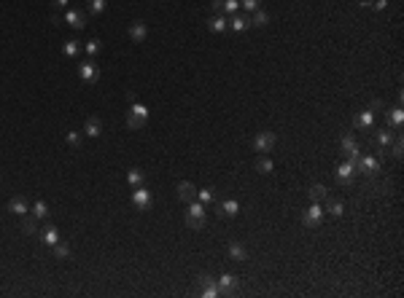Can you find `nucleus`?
<instances>
[{
	"instance_id": "34",
	"label": "nucleus",
	"mask_w": 404,
	"mask_h": 298,
	"mask_svg": "<svg viewBox=\"0 0 404 298\" xmlns=\"http://www.w3.org/2000/svg\"><path fill=\"white\" fill-rule=\"evenodd\" d=\"M340 145H343V153L353 151V148H359V145H356V137H353V135H343V140H340Z\"/></svg>"
},
{
	"instance_id": "27",
	"label": "nucleus",
	"mask_w": 404,
	"mask_h": 298,
	"mask_svg": "<svg viewBox=\"0 0 404 298\" xmlns=\"http://www.w3.org/2000/svg\"><path fill=\"white\" fill-rule=\"evenodd\" d=\"M253 167H256V172H261V175H270V172H273V161H270L267 156H259V159L253 161Z\"/></svg>"
},
{
	"instance_id": "37",
	"label": "nucleus",
	"mask_w": 404,
	"mask_h": 298,
	"mask_svg": "<svg viewBox=\"0 0 404 298\" xmlns=\"http://www.w3.org/2000/svg\"><path fill=\"white\" fill-rule=\"evenodd\" d=\"M68 145H71V148H79V145H81V132H68Z\"/></svg>"
},
{
	"instance_id": "23",
	"label": "nucleus",
	"mask_w": 404,
	"mask_h": 298,
	"mask_svg": "<svg viewBox=\"0 0 404 298\" xmlns=\"http://www.w3.org/2000/svg\"><path fill=\"white\" fill-rule=\"evenodd\" d=\"M229 258H232V261H245L248 250L240 245V242H232V245H229Z\"/></svg>"
},
{
	"instance_id": "4",
	"label": "nucleus",
	"mask_w": 404,
	"mask_h": 298,
	"mask_svg": "<svg viewBox=\"0 0 404 298\" xmlns=\"http://www.w3.org/2000/svg\"><path fill=\"white\" fill-rule=\"evenodd\" d=\"M194 282H197V285L202 287V295H205V298H216V295H221L219 282H216V279L211 277V274H199V277L194 279Z\"/></svg>"
},
{
	"instance_id": "21",
	"label": "nucleus",
	"mask_w": 404,
	"mask_h": 298,
	"mask_svg": "<svg viewBox=\"0 0 404 298\" xmlns=\"http://www.w3.org/2000/svg\"><path fill=\"white\" fill-rule=\"evenodd\" d=\"M326 213L329 215H334V218H340L345 213V205L340 199H329V196H326Z\"/></svg>"
},
{
	"instance_id": "8",
	"label": "nucleus",
	"mask_w": 404,
	"mask_h": 298,
	"mask_svg": "<svg viewBox=\"0 0 404 298\" xmlns=\"http://www.w3.org/2000/svg\"><path fill=\"white\" fill-rule=\"evenodd\" d=\"M151 191L149 188H143V185H138L135 188V193H132V205H135L138 210H149L151 207Z\"/></svg>"
},
{
	"instance_id": "32",
	"label": "nucleus",
	"mask_w": 404,
	"mask_h": 298,
	"mask_svg": "<svg viewBox=\"0 0 404 298\" xmlns=\"http://www.w3.org/2000/svg\"><path fill=\"white\" fill-rule=\"evenodd\" d=\"M33 215L35 218H49V205H46V202H35V205H33Z\"/></svg>"
},
{
	"instance_id": "18",
	"label": "nucleus",
	"mask_w": 404,
	"mask_h": 298,
	"mask_svg": "<svg viewBox=\"0 0 404 298\" xmlns=\"http://www.w3.org/2000/svg\"><path fill=\"white\" fill-rule=\"evenodd\" d=\"M229 27H232V30H237V33H243V30H248V27H251V19H248L245 14H232Z\"/></svg>"
},
{
	"instance_id": "5",
	"label": "nucleus",
	"mask_w": 404,
	"mask_h": 298,
	"mask_svg": "<svg viewBox=\"0 0 404 298\" xmlns=\"http://www.w3.org/2000/svg\"><path fill=\"white\" fill-rule=\"evenodd\" d=\"M79 78H81L84 83H97V81H100L97 62H84V65H79Z\"/></svg>"
},
{
	"instance_id": "39",
	"label": "nucleus",
	"mask_w": 404,
	"mask_h": 298,
	"mask_svg": "<svg viewBox=\"0 0 404 298\" xmlns=\"http://www.w3.org/2000/svg\"><path fill=\"white\" fill-rule=\"evenodd\" d=\"M240 3H243L248 11H256V9H259V3H261V0H240Z\"/></svg>"
},
{
	"instance_id": "24",
	"label": "nucleus",
	"mask_w": 404,
	"mask_h": 298,
	"mask_svg": "<svg viewBox=\"0 0 404 298\" xmlns=\"http://www.w3.org/2000/svg\"><path fill=\"white\" fill-rule=\"evenodd\" d=\"M51 253H54V258L65 261V258H71V245L68 242H57V245H51Z\"/></svg>"
},
{
	"instance_id": "17",
	"label": "nucleus",
	"mask_w": 404,
	"mask_h": 298,
	"mask_svg": "<svg viewBox=\"0 0 404 298\" xmlns=\"http://www.w3.org/2000/svg\"><path fill=\"white\" fill-rule=\"evenodd\" d=\"M41 239H43V245H57V242H59V231H57V226H43V231H41Z\"/></svg>"
},
{
	"instance_id": "2",
	"label": "nucleus",
	"mask_w": 404,
	"mask_h": 298,
	"mask_svg": "<svg viewBox=\"0 0 404 298\" xmlns=\"http://www.w3.org/2000/svg\"><path fill=\"white\" fill-rule=\"evenodd\" d=\"M186 226L189 229H202L205 226V205L202 202H189V213H186Z\"/></svg>"
},
{
	"instance_id": "41",
	"label": "nucleus",
	"mask_w": 404,
	"mask_h": 298,
	"mask_svg": "<svg viewBox=\"0 0 404 298\" xmlns=\"http://www.w3.org/2000/svg\"><path fill=\"white\" fill-rule=\"evenodd\" d=\"M369 111H372V113H380V111H383V103H380V100H372Z\"/></svg>"
},
{
	"instance_id": "12",
	"label": "nucleus",
	"mask_w": 404,
	"mask_h": 298,
	"mask_svg": "<svg viewBox=\"0 0 404 298\" xmlns=\"http://www.w3.org/2000/svg\"><path fill=\"white\" fill-rule=\"evenodd\" d=\"M65 22H68L71 27L81 30L84 25H87V14H84V11H79V9H73V11H68V14H65Z\"/></svg>"
},
{
	"instance_id": "42",
	"label": "nucleus",
	"mask_w": 404,
	"mask_h": 298,
	"mask_svg": "<svg viewBox=\"0 0 404 298\" xmlns=\"http://www.w3.org/2000/svg\"><path fill=\"white\" fill-rule=\"evenodd\" d=\"M385 6H388V0H375V9H377V11H383Z\"/></svg>"
},
{
	"instance_id": "26",
	"label": "nucleus",
	"mask_w": 404,
	"mask_h": 298,
	"mask_svg": "<svg viewBox=\"0 0 404 298\" xmlns=\"http://www.w3.org/2000/svg\"><path fill=\"white\" fill-rule=\"evenodd\" d=\"M391 140H393V129L391 127H385V129L377 132V145L380 148H388V145H391Z\"/></svg>"
},
{
	"instance_id": "6",
	"label": "nucleus",
	"mask_w": 404,
	"mask_h": 298,
	"mask_svg": "<svg viewBox=\"0 0 404 298\" xmlns=\"http://www.w3.org/2000/svg\"><path fill=\"white\" fill-rule=\"evenodd\" d=\"M377 169H380V161L369 153H361V159L356 161V172H361V175H375Z\"/></svg>"
},
{
	"instance_id": "3",
	"label": "nucleus",
	"mask_w": 404,
	"mask_h": 298,
	"mask_svg": "<svg viewBox=\"0 0 404 298\" xmlns=\"http://www.w3.org/2000/svg\"><path fill=\"white\" fill-rule=\"evenodd\" d=\"M275 143H278V135L275 132H259V135L253 137V148L259 153H270L275 148Z\"/></svg>"
},
{
	"instance_id": "16",
	"label": "nucleus",
	"mask_w": 404,
	"mask_h": 298,
	"mask_svg": "<svg viewBox=\"0 0 404 298\" xmlns=\"http://www.w3.org/2000/svg\"><path fill=\"white\" fill-rule=\"evenodd\" d=\"M9 210H11V213L14 215H27L30 213V207H27V199H25V196H14V199L9 202Z\"/></svg>"
},
{
	"instance_id": "22",
	"label": "nucleus",
	"mask_w": 404,
	"mask_h": 298,
	"mask_svg": "<svg viewBox=\"0 0 404 298\" xmlns=\"http://www.w3.org/2000/svg\"><path fill=\"white\" fill-rule=\"evenodd\" d=\"M108 9V0H87V11L92 17H100V14H105Z\"/></svg>"
},
{
	"instance_id": "13",
	"label": "nucleus",
	"mask_w": 404,
	"mask_h": 298,
	"mask_svg": "<svg viewBox=\"0 0 404 298\" xmlns=\"http://www.w3.org/2000/svg\"><path fill=\"white\" fill-rule=\"evenodd\" d=\"M100 132H103V121H100L97 116H89L87 124H84V135L87 137H100Z\"/></svg>"
},
{
	"instance_id": "19",
	"label": "nucleus",
	"mask_w": 404,
	"mask_h": 298,
	"mask_svg": "<svg viewBox=\"0 0 404 298\" xmlns=\"http://www.w3.org/2000/svg\"><path fill=\"white\" fill-rule=\"evenodd\" d=\"M208 27H211V33H224V30L229 27V19H224L221 14H216V17L208 19Z\"/></svg>"
},
{
	"instance_id": "43",
	"label": "nucleus",
	"mask_w": 404,
	"mask_h": 298,
	"mask_svg": "<svg viewBox=\"0 0 404 298\" xmlns=\"http://www.w3.org/2000/svg\"><path fill=\"white\" fill-rule=\"evenodd\" d=\"M51 3L57 6V9H65V6H68V0H51Z\"/></svg>"
},
{
	"instance_id": "14",
	"label": "nucleus",
	"mask_w": 404,
	"mask_h": 298,
	"mask_svg": "<svg viewBox=\"0 0 404 298\" xmlns=\"http://www.w3.org/2000/svg\"><path fill=\"white\" fill-rule=\"evenodd\" d=\"M372 124H375V113H372V111H364V113H359V116L353 119V127H356V129H364V132L372 129Z\"/></svg>"
},
{
	"instance_id": "36",
	"label": "nucleus",
	"mask_w": 404,
	"mask_h": 298,
	"mask_svg": "<svg viewBox=\"0 0 404 298\" xmlns=\"http://www.w3.org/2000/svg\"><path fill=\"white\" fill-rule=\"evenodd\" d=\"M401 119H404V116H401V108H396V111L391 113V129H399V127H401Z\"/></svg>"
},
{
	"instance_id": "10",
	"label": "nucleus",
	"mask_w": 404,
	"mask_h": 298,
	"mask_svg": "<svg viewBox=\"0 0 404 298\" xmlns=\"http://www.w3.org/2000/svg\"><path fill=\"white\" fill-rule=\"evenodd\" d=\"M216 282H219V287H221V295H235L237 287H240V279L232 277V274H224V277L216 279Z\"/></svg>"
},
{
	"instance_id": "11",
	"label": "nucleus",
	"mask_w": 404,
	"mask_h": 298,
	"mask_svg": "<svg viewBox=\"0 0 404 298\" xmlns=\"http://www.w3.org/2000/svg\"><path fill=\"white\" fill-rule=\"evenodd\" d=\"M146 35H149V27H146V22H132L129 25V38L135 43H143Z\"/></svg>"
},
{
	"instance_id": "9",
	"label": "nucleus",
	"mask_w": 404,
	"mask_h": 298,
	"mask_svg": "<svg viewBox=\"0 0 404 298\" xmlns=\"http://www.w3.org/2000/svg\"><path fill=\"white\" fill-rule=\"evenodd\" d=\"M337 180H340V185H353L356 167H353L351 161H345V164H340V167H337Z\"/></svg>"
},
{
	"instance_id": "38",
	"label": "nucleus",
	"mask_w": 404,
	"mask_h": 298,
	"mask_svg": "<svg viewBox=\"0 0 404 298\" xmlns=\"http://www.w3.org/2000/svg\"><path fill=\"white\" fill-rule=\"evenodd\" d=\"M237 9H240V0H227L224 3V11L227 14H237Z\"/></svg>"
},
{
	"instance_id": "28",
	"label": "nucleus",
	"mask_w": 404,
	"mask_h": 298,
	"mask_svg": "<svg viewBox=\"0 0 404 298\" xmlns=\"http://www.w3.org/2000/svg\"><path fill=\"white\" fill-rule=\"evenodd\" d=\"M251 19V27H264L270 22V17H267V11H261V9H256L253 11V17H248Z\"/></svg>"
},
{
	"instance_id": "30",
	"label": "nucleus",
	"mask_w": 404,
	"mask_h": 298,
	"mask_svg": "<svg viewBox=\"0 0 404 298\" xmlns=\"http://www.w3.org/2000/svg\"><path fill=\"white\" fill-rule=\"evenodd\" d=\"M143 180H146V175H143L141 169H129V172H127V183H129L132 188L143 185Z\"/></svg>"
},
{
	"instance_id": "20",
	"label": "nucleus",
	"mask_w": 404,
	"mask_h": 298,
	"mask_svg": "<svg viewBox=\"0 0 404 298\" xmlns=\"http://www.w3.org/2000/svg\"><path fill=\"white\" fill-rule=\"evenodd\" d=\"M310 199L315 202V205H321V202H326V196H329V191H326V185H321V183H315V185H310Z\"/></svg>"
},
{
	"instance_id": "25",
	"label": "nucleus",
	"mask_w": 404,
	"mask_h": 298,
	"mask_svg": "<svg viewBox=\"0 0 404 298\" xmlns=\"http://www.w3.org/2000/svg\"><path fill=\"white\" fill-rule=\"evenodd\" d=\"M35 221H38V218L30 215V213L22 215V231H25V234H35V231H38V223H35Z\"/></svg>"
},
{
	"instance_id": "7",
	"label": "nucleus",
	"mask_w": 404,
	"mask_h": 298,
	"mask_svg": "<svg viewBox=\"0 0 404 298\" xmlns=\"http://www.w3.org/2000/svg\"><path fill=\"white\" fill-rule=\"evenodd\" d=\"M321 221H323V207L313 202V207H310L307 213H302V223L310 226V229H315V226L321 223Z\"/></svg>"
},
{
	"instance_id": "1",
	"label": "nucleus",
	"mask_w": 404,
	"mask_h": 298,
	"mask_svg": "<svg viewBox=\"0 0 404 298\" xmlns=\"http://www.w3.org/2000/svg\"><path fill=\"white\" fill-rule=\"evenodd\" d=\"M146 121H149V108L141 105V103H132L129 113H127V127L129 129H143Z\"/></svg>"
},
{
	"instance_id": "35",
	"label": "nucleus",
	"mask_w": 404,
	"mask_h": 298,
	"mask_svg": "<svg viewBox=\"0 0 404 298\" xmlns=\"http://www.w3.org/2000/svg\"><path fill=\"white\" fill-rule=\"evenodd\" d=\"M84 49H87L89 57H95V54H100V41H97V38H92V41L84 43Z\"/></svg>"
},
{
	"instance_id": "33",
	"label": "nucleus",
	"mask_w": 404,
	"mask_h": 298,
	"mask_svg": "<svg viewBox=\"0 0 404 298\" xmlns=\"http://www.w3.org/2000/svg\"><path fill=\"white\" fill-rule=\"evenodd\" d=\"M213 199H216V193L211 191V188H202V191H197V202H202V205H211Z\"/></svg>"
},
{
	"instance_id": "15",
	"label": "nucleus",
	"mask_w": 404,
	"mask_h": 298,
	"mask_svg": "<svg viewBox=\"0 0 404 298\" xmlns=\"http://www.w3.org/2000/svg\"><path fill=\"white\" fill-rule=\"evenodd\" d=\"M178 199L186 202V205L197 199V188H194V183H181L178 185Z\"/></svg>"
},
{
	"instance_id": "29",
	"label": "nucleus",
	"mask_w": 404,
	"mask_h": 298,
	"mask_svg": "<svg viewBox=\"0 0 404 298\" xmlns=\"http://www.w3.org/2000/svg\"><path fill=\"white\" fill-rule=\"evenodd\" d=\"M237 213H240V205H237L235 199H227V202L221 205V215H224V218H232V215H237Z\"/></svg>"
},
{
	"instance_id": "40",
	"label": "nucleus",
	"mask_w": 404,
	"mask_h": 298,
	"mask_svg": "<svg viewBox=\"0 0 404 298\" xmlns=\"http://www.w3.org/2000/svg\"><path fill=\"white\" fill-rule=\"evenodd\" d=\"M224 3H227V0H211V9H213L216 14H221V11H224Z\"/></svg>"
},
{
	"instance_id": "31",
	"label": "nucleus",
	"mask_w": 404,
	"mask_h": 298,
	"mask_svg": "<svg viewBox=\"0 0 404 298\" xmlns=\"http://www.w3.org/2000/svg\"><path fill=\"white\" fill-rule=\"evenodd\" d=\"M62 51H65V57H76V54L81 51V41H68L62 46Z\"/></svg>"
}]
</instances>
